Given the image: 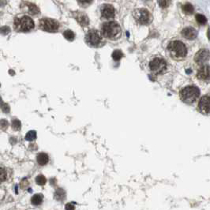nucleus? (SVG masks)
I'll list each match as a JSON object with an SVG mask.
<instances>
[{
    "instance_id": "f257e3e1",
    "label": "nucleus",
    "mask_w": 210,
    "mask_h": 210,
    "mask_svg": "<svg viewBox=\"0 0 210 210\" xmlns=\"http://www.w3.org/2000/svg\"><path fill=\"white\" fill-rule=\"evenodd\" d=\"M101 33L103 37L110 40H117L121 36V27L115 21H109L103 24L101 27Z\"/></svg>"
},
{
    "instance_id": "f03ea898",
    "label": "nucleus",
    "mask_w": 210,
    "mask_h": 210,
    "mask_svg": "<svg viewBox=\"0 0 210 210\" xmlns=\"http://www.w3.org/2000/svg\"><path fill=\"white\" fill-rule=\"evenodd\" d=\"M200 96V90L196 86H186L180 92V99L187 104H191L198 100Z\"/></svg>"
},
{
    "instance_id": "7ed1b4c3",
    "label": "nucleus",
    "mask_w": 210,
    "mask_h": 210,
    "mask_svg": "<svg viewBox=\"0 0 210 210\" xmlns=\"http://www.w3.org/2000/svg\"><path fill=\"white\" fill-rule=\"evenodd\" d=\"M168 50L170 51V54L175 59H184L187 55L186 45L179 41H174L170 43L168 45Z\"/></svg>"
},
{
    "instance_id": "20e7f679",
    "label": "nucleus",
    "mask_w": 210,
    "mask_h": 210,
    "mask_svg": "<svg viewBox=\"0 0 210 210\" xmlns=\"http://www.w3.org/2000/svg\"><path fill=\"white\" fill-rule=\"evenodd\" d=\"M34 21L28 16H22L17 18L14 20V27L19 32H28L34 28Z\"/></svg>"
},
{
    "instance_id": "39448f33",
    "label": "nucleus",
    "mask_w": 210,
    "mask_h": 210,
    "mask_svg": "<svg viewBox=\"0 0 210 210\" xmlns=\"http://www.w3.org/2000/svg\"><path fill=\"white\" fill-rule=\"evenodd\" d=\"M133 15L137 22L141 25H149L153 20V17L149 11L144 8L136 9L133 11Z\"/></svg>"
},
{
    "instance_id": "423d86ee",
    "label": "nucleus",
    "mask_w": 210,
    "mask_h": 210,
    "mask_svg": "<svg viewBox=\"0 0 210 210\" xmlns=\"http://www.w3.org/2000/svg\"><path fill=\"white\" fill-rule=\"evenodd\" d=\"M149 69L154 74H163L167 69L166 61L160 58H155L149 63Z\"/></svg>"
},
{
    "instance_id": "0eeeda50",
    "label": "nucleus",
    "mask_w": 210,
    "mask_h": 210,
    "mask_svg": "<svg viewBox=\"0 0 210 210\" xmlns=\"http://www.w3.org/2000/svg\"><path fill=\"white\" fill-rule=\"evenodd\" d=\"M40 27L44 31L54 32L59 29V23L54 19L45 18L41 19L40 21Z\"/></svg>"
},
{
    "instance_id": "6e6552de",
    "label": "nucleus",
    "mask_w": 210,
    "mask_h": 210,
    "mask_svg": "<svg viewBox=\"0 0 210 210\" xmlns=\"http://www.w3.org/2000/svg\"><path fill=\"white\" fill-rule=\"evenodd\" d=\"M86 42L93 47H97L100 44L102 39L99 32L97 30H90L85 36Z\"/></svg>"
},
{
    "instance_id": "1a4fd4ad",
    "label": "nucleus",
    "mask_w": 210,
    "mask_h": 210,
    "mask_svg": "<svg viewBox=\"0 0 210 210\" xmlns=\"http://www.w3.org/2000/svg\"><path fill=\"white\" fill-rule=\"evenodd\" d=\"M198 111L203 115H210V96H204L200 99L198 105Z\"/></svg>"
},
{
    "instance_id": "9d476101",
    "label": "nucleus",
    "mask_w": 210,
    "mask_h": 210,
    "mask_svg": "<svg viewBox=\"0 0 210 210\" xmlns=\"http://www.w3.org/2000/svg\"><path fill=\"white\" fill-rule=\"evenodd\" d=\"M210 59V51L208 49H201L196 53L194 60L198 64H204Z\"/></svg>"
},
{
    "instance_id": "9b49d317",
    "label": "nucleus",
    "mask_w": 210,
    "mask_h": 210,
    "mask_svg": "<svg viewBox=\"0 0 210 210\" xmlns=\"http://www.w3.org/2000/svg\"><path fill=\"white\" fill-rule=\"evenodd\" d=\"M197 77L201 81L208 82L210 81V67L208 65L202 66L197 73Z\"/></svg>"
},
{
    "instance_id": "f8f14e48",
    "label": "nucleus",
    "mask_w": 210,
    "mask_h": 210,
    "mask_svg": "<svg viewBox=\"0 0 210 210\" xmlns=\"http://www.w3.org/2000/svg\"><path fill=\"white\" fill-rule=\"evenodd\" d=\"M101 15L103 18H113L115 15V10L113 6L110 4H105L101 8Z\"/></svg>"
},
{
    "instance_id": "ddd939ff",
    "label": "nucleus",
    "mask_w": 210,
    "mask_h": 210,
    "mask_svg": "<svg viewBox=\"0 0 210 210\" xmlns=\"http://www.w3.org/2000/svg\"><path fill=\"white\" fill-rule=\"evenodd\" d=\"M182 35L184 38L187 39V40H194L198 36V32L195 28H192V27H186L182 29Z\"/></svg>"
},
{
    "instance_id": "4468645a",
    "label": "nucleus",
    "mask_w": 210,
    "mask_h": 210,
    "mask_svg": "<svg viewBox=\"0 0 210 210\" xmlns=\"http://www.w3.org/2000/svg\"><path fill=\"white\" fill-rule=\"evenodd\" d=\"M75 19L82 26H86L89 25V18L86 14L82 12L75 13Z\"/></svg>"
},
{
    "instance_id": "2eb2a0df",
    "label": "nucleus",
    "mask_w": 210,
    "mask_h": 210,
    "mask_svg": "<svg viewBox=\"0 0 210 210\" xmlns=\"http://www.w3.org/2000/svg\"><path fill=\"white\" fill-rule=\"evenodd\" d=\"M37 161L40 165H45L49 161L48 156L45 153H40L37 156Z\"/></svg>"
},
{
    "instance_id": "dca6fc26",
    "label": "nucleus",
    "mask_w": 210,
    "mask_h": 210,
    "mask_svg": "<svg viewBox=\"0 0 210 210\" xmlns=\"http://www.w3.org/2000/svg\"><path fill=\"white\" fill-rule=\"evenodd\" d=\"M54 198L57 201H63L66 198V192L62 188H58L55 192Z\"/></svg>"
},
{
    "instance_id": "f3484780",
    "label": "nucleus",
    "mask_w": 210,
    "mask_h": 210,
    "mask_svg": "<svg viewBox=\"0 0 210 210\" xmlns=\"http://www.w3.org/2000/svg\"><path fill=\"white\" fill-rule=\"evenodd\" d=\"M43 202V195L41 194H37L33 195L31 199V202L33 205H40Z\"/></svg>"
},
{
    "instance_id": "a211bd4d",
    "label": "nucleus",
    "mask_w": 210,
    "mask_h": 210,
    "mask_svg": "<svg viewBox=\"0 0 210 210\" xmlns=\"http://www.w3.org/2000/svg\"><path fill=\"white\" fill-rule=\"evenodd\" d=\"M182 10L186 14H192L194 13V6H192L190 3H186L182 6Z\"/></svg>"
},
{
    "instance_id": "6ab92c4d",
    "label": "nucleus",
    "mask_w": 210,
    "mask_h": 210,
    "mask_svg": "<svg viewBox=\"0 0 210 210\" xmlns=\"http://www.w3.org/2000/svg\"><path fill=\"white\" fill-rule=\"evenodd\" d=\"M37 138V132L35 130H30L26 133L25 135V140L28 142H32Z\"/></svg>"
},
{
    "instance_id": "aec40b11",
    "label": "nucleus",
    "mask_w": 210,
    "mask_h": 210,
    "mask_svg": "<svg viewBox=\"0 0 210 210\" xmlns=\"http://www.w3.org/2000/svg\"><path fill=\"white\" fill-rule=\"evenodd\" d=\"M63 36H64V37L67 39V41H74L75 37L74 33V32H72L71 30L65 31V32H63Z\"/></svg>"
},
{
    "instance_id": "412c9836",
    "label": "nucleus",
    "mask_w": 210,
    "mask_h": 210,
    "mask_svg": "<svg viewBox=\"0 0 210 210\" xmlns=\"http://www.w3.org/2000/svg\"><path fill=\"white\" fill-rule=\"evenodd\" d=\"M196 21H198V24L202 25H205L206 22H207V18H206V17L204 16L203 14H198L196 15Z\"/></svg>"
},
{
    "instance_id": "4be33fe9",
    "label": "nucleus",
    "mask_w": 210,
    "mask_h": 210,
    "mask_svg": "<svg viewBox=\"0 0 210 210\" xmlns=\"http://www.w3.org/2000/svg\"><path fill=\"white\" fill-rule=\"evenodd\" d=\"M36 182H37V183L38 184V185H40V186H44V185H45V183H46L47 179L44 176L39 175V176H37V178H36Z\"/></svg>"
},
{
    "instance_id": "5701e85b",
    "label": "nucleus",
    "mask_w": 210,
    "mask_h": 210,
    "mask_svg": "<svg viewBox=\"0 0 210 210\" xmlns=\"http://www.w3.org/2000/svg\"><path fill=\"white\" fill-rule=\"evenodd\" d=\"M28 7V11H29V13H30L31 14H33V15L37 14L39 13V11H40L38 7H37V6L35 4H32V3H29Z\"/></svg>"
},
{
    "instance_id": "b1692460",
    "label": "nucleus",
    "mask_w": 210,
    "mask_h": 210,
    "mask_svg": "<svg viewBox=\"0 0 210 210\" xmlns=\"http://www.w3.org/2000/svg\"><path fill=\"white\" fill-rule=\"evenodd\" d=\"M123 56V52L120 50H115L112 53V58L115 61L120 60Z\"/></svg>"
},
{
    "instance_id": "393cba45",
    "label": "nucleus",
    "mask_w": 210,
    "mask_h": 210,
    "mask_svg": "<svg viewBox=\"0 0 210 210\" xmlns=\"http://www.w3.org/2000/svg\"><path fill=\"white\" fill-rule=\"evenodd\" d=\"M21 127V123L18 119H14L12 121V128L14 130H20Z\"/></svg>"
},
{
    "instance_id": "a878e982",
    "label": "nucleus",
    "mask_w": 210,
    "mask_h": 210,
    "mask_svg": "<svg viewBox=\"0 0 210 210\" xmlns=\"http://www.w3.org/2000/svg\"><path fill=\"white\" fill-rule=\"evenodd\" d=\"M158 4L162 8H167L171 4V0H157Z\"/></svg>"
},
{
    "instance_id": "bb28decb",
    "label": "nucleus",
    "mask_w": 210,
    "mask_h": 210,
    "mask_svg": "<svg viewBox=\"0 0 210 210\" xmlns=\"http://www.w3.org/2000/svg\"><path fill=\"white\" fill-rule=\"evenodd\" d=\"M6 179V172L4 168H0V183L5 181Z\"/></svg>"
},
{
    "instance_id": "cd10ccee",
    "label": "nucleus",
    "mask_w": 210,
    "mask_h": 210,
    "mask_svg": "<svg viewBox=\"0 0 210 210\" xmlns=\"http://www.w3.org/2000/svg\"><path fill=\"white\" fill-rule=\"evenodd\" d=\"M10 32V28L8 26H2L0 28V33L2 35H7Z\"/></svg>"
},
{
    "instance_id": "c85d7f7f",
    "label": "nucleus",
    "mask_w": 210,
    "mask_h": 210,
    "mask_svg": "<svg viewBox=\"0 0 210 210\" xmlns=\"http://www.w3.org/2000/svg\"><path fill=\"white\" fill-rule=\"evenodd\" d=\"M8 126L9 123L7 120H6V119H1L0 120V127L2 128V129H6V128L8 127Z\"/></svg>"
},
{
    "instance_id": "c756f323",
    "label": "nucleus",
    "mask_w": 210,
    "mask_h": 210,
    "mask_svg": "<svg viewBox=\"0 0 210 210\" xmlns=\"http://www.w3.org/2000/svg\"><path fill=\"white\" fill-rule=\"evenodd\" d=\"M0 107H1V109H2V111H3L4 113H9V112H10V106H9L7 103H3Z\"/></svg>"
},
{
    "instance_id": "7c9ffc66",
    "label": "nucleus",
    "mask_w": 210,
    "mask_h": 210,
    "mask_svg": "<svg viewBox=\"0 0 210 210\" xmlns=\"http://www.w3.org/2000/svg\"><path fill=\"white\" fill-rule=\"evenodd\" d=\"M65 209L66 210H74L75 209L74 205L72 204V203H67V204L65 205Z\"/></svg>"
},
{
    "instance_id": "2f4dec72",
    "label": "nucleus",
    "mask_w": 210,
    "mask_h": 210,
    "mask_svg": "<svg viewBox=\"0 0 210 210\" xmlns=\"http://www.w3.org/2000/svg\"><path fill=\"white\" fill-rule=\"evenodd\" d=\"M78 1L82 4H89L93 2V0H78Z\"/></svg>"
},
{
    "instance_id": "473e14b6",
    "label": "nucleus",
    "mask_w": 210,
    "mask_h": 210,
    "mask_svg": "<svg viewBox=\"0 0 210 210\" xmlns=\"http://www.w3.org/2000/svg\"><path fill=\"white\" fill-rule=\"evenodd\" d=\"M208 38L210 40V28H208Z\"/></svg>"
},
{
    "instance_id": "72a5a7b5",
    "label": "nucleus",
    "mask_w": 210,
    "mask_h": 210,
    "mask_svg": "<svg viewBox=\"0 0 210 210\" xmlns=\"http://www.w3.org/2000/svg\"><path fill=\"white\" fill-rule=\"evenodd\" d=\"M3 103V102H2V98L0 97V107L2 106V104Z\"/></svg>"
}]
</instances>
